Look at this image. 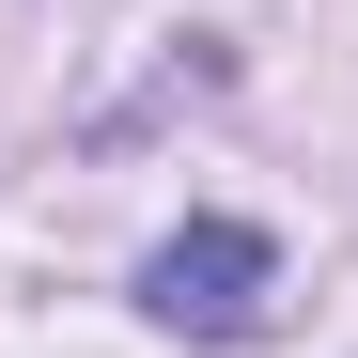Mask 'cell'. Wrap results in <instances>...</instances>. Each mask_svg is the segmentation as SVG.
Returning a JSON list of instances; mask_svg holds the SVG:
<instances>
[{
    "instance_id": "1",
    "label": "cell",
    "mask_w": 358,
    "mask_h": 358,
    "mask_svg": "<svg viewBox=\"0 0 358 358\" xmlns=\"http://www.w3.org/2000/svg\"><path fill=\"white\" fill-rule=\"evenodd\" d=\"M141 296H156V327H187V343H250L280 312V250L234 234V218H203V234H171V250L141 265Z\"/></svg>"
}]
</instances>
